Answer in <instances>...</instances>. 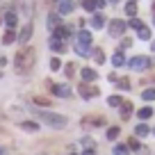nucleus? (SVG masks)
Instances as JSON below:
<instances>
[{"label":"nucleus","mask_w":155,"mask_h":155,"mask_svg":"<svg viewBox=\"0 0 155 155\" xmlns=\"http://www.w3.org/2000/svg\"><path fill=\"white\" fill-rule=\"evenodd\" d=\"M103 25H105V18H103V14H94V18H91V28H94V30H101Z\"/></svg>","instance_id":"obj_16"},{"label":"nucleus","mask_w":155,"mask_h":155,"mask_svg":"<svg viewBox=\"0 0 155 155\" xmlns=\"http://www.w3.org/2000/svg\"><path fill=\"white\" fill-rule=\"evenodd\" d=\"M112 64H114V66H123V64H126V57H123V53H121V50L112 55Z\"/></svg>","instance_id":"obj_18"},{"label":"nucleus","mask_w":155,"mask_h":155,"mask_svg":"<svg viewBox=\"0 0 155 155\" xmlns=\"http://www.w3.org/2000/svg\"><path fill=\"white\" fill-rule=\"evenodd\" d=\"M126 146H128V148H132V150H139V148H144V146H139V139H137V137H130Z\"/></svg>","instance_id":"obj_24"},{"label":"nucleus","mask_w":155,"mask_h":155,"mask_svg":"<svg viewBox=\"0 0 155 155\" xmlns=\"http://www.w3.org/2000/svg\"><path fill=\"white\" fill-rule=\"evenodd\" d=\"M91 55H94V59H96V64H103V62H105V53H103V48H94Z\"/></svg>","instance_id":"obj_21"},{"label":"nucleus","mask_w":155,"mask_h":155,"mask_svg":"<svg viewBox=\"0 0 155 155\" xmlns=\"http://www.w3.org/2000/svg\"><path fill=\"white\" fill-rule=\"evenodd\" d=\"M119 114H121L123 121H126V119H130V114H132V103H130V101H123V103H121V112H119Z\"/></svg>","instance_id":"obj_10"},{"label":"nucleus","mask_w":155,"mask_h":155,"mask_svg":"<svg viewBox=\"0 0 155 155\" xmlns=\"http://www.w3.org/2000/svg\"><path fill=\"white\" fill-rule=\"evenodd\" d=\"M0 155H2V148H0Z\"/></svg>","instance_id":"obj_43"},{"label":"nucleus","mask_w":155,"mask_h":155,"mask_svg":"<svg viewBox=\"0 0 155 155\" xmlns=\"http://www.w3.org/2000/svg\"><path fill=\"white\" fill-rule=\"evenodd\" d=\"M82 144L87 146V148H94V139H91V137H84V139H82Z\"/></svg>","instance_id":"obj_35"},{"label":"nucleus","mask_w":155,"mask_h":155,"mask_svg":"<svg viewBox=\"0 0 155 155\" xmlns=\"http://www.w3.org/2000/svg\"><path fill=\"white\" fill-rule=\"evenodd\" d=\"M91 41H94L91 32H89V30H80V34H78V39H75V53L87 57V55L91 53Z\"/></svg>","instance_id":"obj_2"},{"label":"nucleus","mask_w":155,"mask_h":155,"mask_svg":"<svg viewBox=\"0 0 155 155\" xmlns=\"http://www.w3.org/2000/svg\"><path fill=\"white\" fill-rule=\"evenodd\" d=\"M34 64V50L32 48H23L18 55L14 57V68L18 73H28Z\"/></svg>","instance_id":"obj_1"},{"label":"nucleus","mask_w":155,"mask_h":155,"mask_svg":"<svg viewBox=\"0 0 155 155\" xmlns=\"http://www.w3.org/2000/svg\"><path fill=\"white\" fill-rule=\"evenodd\" d=\"M126 14L135 18V14H137V2H128V5H126Z\"/></svg>","instance_id":"obj_27"},{"label":"nucleus","mask_w":155,"mask_h":155,"mask_svg":"<svg viewBox=\"0 0 155 155\" xmlns=\"http://www.w3.org/2000/svg\"><path fill=\"white\" fill-rule=\"evenodd\" d=\"M0 25H2V18H0Z\"/></svg>","instance_id":"obj_42"},{"label":"nucleus","mask_w":155,"mask_h":155,"mask_svg":"<svg viewBox=\"0 0 155 155\" xmlns=\"http://www.w3.org/2000/svg\"><path fill=\"white\" fill-rule=\"evenodd\" d=\"M50 68H53V71H57V68H59V59H57V57L50 59Z\"/></svg>","instance_id":"obj_34"},{"label":"nucleus","mask_w":155,"mask_h":155,"mask_svg":"<svg viewBox=\"0 0 155 155\" xmlns=\"http://www.w3.org/2000/svg\"><path fill=\"white\" fill-rule=\"evenodd\" d=\"M21 128H23V130H28V132H37V130H39V123H34V121H23V123H21Z\"/></svg>","instance_id":"obj_22"},{"label":"nucleus","mask_w":155,"mask_h":155,"mask_svg":"<svg viewBox=\"0 0 155 155\" xmlns=\"http://www.w3.org/2000/svg\"><path fill=\"white\" fill-rule=\"evenodd\" d=\"M80 5H82V9H84V12H94V9H96L94 0H80Z\"/></svg>","instance_id":"obj_26"},{"label":"nucleus","mask_w":155,"mask_h":155,"mask_svg":"<svg viewBox=\"0 0 155 155\" xmlns=\"http://www.w3.org/2000/svg\"><path fill=\"white\" fill-rule=\"evenodd\" d=\"M150 50H153V53H155V41H153V44H150Z\"/></svg>","instance_id":"obj_40"},{"label":"nucleus","mask_w":155,"mask_h":155,"mask_svg":"<svg viewBox=\"0 0 155 155\" xmlns=\"http://www.w3.org/2000/svg\"><path fill=\"white\" fill-rule=\"evenodd\" d=\"M153 135H155V128H153Z\"/></svg>","instance_id":"obj_44"},{"label":"nucleus","mask_w":155,"mask_h":155,"mask_svg":"<svg viewBox=\"0 0 155 155\" xmlns=\"http://www.w3.org/2000/svg\"><path fill=\"white\" fill-rule=\"evenodd\" d=\"M128 66H130L132 71H144V68L150 66V59L144 57V55H137V57H132L130 62H128Z\"/></svg>","instance_id":"obj_4"},{"label":"nucleus","mask_w":155,"mask_h":155,"mask_svg":"<svg viewBox=\"0 0 155 155\" xmlns=\"http://www.w3.org/2000/svg\"><path fill=\"white\" fill-rule=\"evenodd\" d=\"M130 46H132V41H130V39H126V41H121V50H123V48H130Z\"/></svg>","instance_id":"obj_38"},{"label":"nucleus","mask_w":155,"mask_h":155,"mask_svg":"<svg viewBox=\"0 0 155 155\" xmlns=\"http://www.w3.org/2000/svg\"><path fill=\"white\" fill-rule=\"evenodd\" d=\"M128 25H130V28H135V30H141V28H144V23H141L139 18H130V21H128Z\"/></svg>","instance_id":"obj_31"},{"label":"nucleus","mask_w":155,"mask_h":155,"mask_svg":"<svg viewBox=\"0 0 155 155\" xmlns=\"http://www.w3.org/2000/svg\"><path fill=\"white\" fill-rule=\"evenodd\" d=\"M57 2H62V0H57Z\"/></svg>","instance_id":"obj_45"},{"label":"nucleus","mask_w":155,"mask_h":155,"mask_svg":"<svg viewBox=\"0 0 155 155\" xmlns=\"http://www.w3.org/2000/svg\"><path fill=\"white\" fill-rule=\"evenodd\" d=\"M107 103H110V105L112 107H121V96H110V98H107Z\"/></svg>","instance_id":"obj_29"},{"label":"nucleus","mask_w":155,"mask_h":155,"mask_svg":"<svg viewBox=\"0 0 155 155\" xmlns=\"http://www.w3.org/2000/svg\"><path fill=\"white\" fill-rule=\"evenodd\" d=\"M137 116H139V121H146V119H150V116H153V107H141V110L137 112Z\"/></svg>","instance_id":"obj_17"},{"label":"nucleus","mask_w":155,"mask_h":155,"mask_svg":"<svg viewBox=\"0 0 155 155\" xmlns=\"http://www.w3.org/2000/svg\"><path fill=\"white\" fill-rule=\"evenodd\" d=\"M137 37H139V39H144V41H146V39H150V30L144 25L141 30H137Z\"/></svg>","instance_id":"obj_28"},{"label":"nucleus","mask_w":155,"mask_h":155,"mask_svg":"<svg viewBox=\"0 0 155 155\" xmlns=\"http://www.w3.org/2000/svg\"><path fill=\"white\" fill-rule=\"evenodd\" d=\"M73 32L71 25H59L57 30H53V39H59V41H64V39H68Z\"/></svg>","instance_id":"obj_7"},{"label":"nucleus","mask_w":155,"mask_h":155,"mask_svg":"<svg viewBox=\"0 0 155 155\" xmlns=\"http://www.w3.org/2000/svg\"><path fill=\"white\" fill-rule=\"evenodd\" d=\"M34 103H37V105H50V101L44 98V96H34Z\"/></svg>","instance_id":"obj_32"},{"label":"nucleus","mask_w":155,"mask_h":155,"mask_svg":"<svg viewBox=\"0 0 155 155\" xmlns=\"http://www.w3.org/2000/svg\"><path fill=\"white\" fill-rule=\"evenodd\" d=\"M73 71H75V66H73V64H66V66H64V73H66V78H71Z\"/></svg>","instance_id":"obj_33"},{"label":"nucleus","mask_w":155,"mask_h":155,"mask_svg":"<svg viewBox=\"0 0 155 155\" xmlns=\"http://www.w3.org/2000/svg\"><path fill=\"white\" fill-rule=\"evenodd\" d=\"M80 75H82V80H84V82H94V80H96V78H98V73L94 71V68H87V66H84Z\"/></svg>","instance_id":"obj_12"},{"label":"nucleus","mask_w":155,"mask_h":155,"mask_svg":"<svg viewBox=\"0 0 155 155\" xmlns=\"http://www.w3.org/2000/svg\"><path fill=\"white\" fill-rule=\"evenodd\" d=\"M126 28H128V23H126V21H121V18L110 21V34H112V37H121V34L126 32Z\"/></svg>","instance_id":"obj_5"},{"label":"nucleus","mask_w":155,"mask_h":155,"mask_svg":"<svg viewBox=\"0 0 155 155\" xmlns=\"http://www.w3.org/2000/svg\"><path fill=\"white\" fill-rule=\"evenodd\" d=\"M94 5H96V9H103V7H105V0H94Z\"/></svg>","instance_id":"obj_37"},{"label":"nucleus","mask_w":155,"mask_h":155,"mask_svg":"<svg viewBox=\"0 0 155 155\" xmlns=\"http://www.w3.org/2000/svg\"><path fill=\"white\" fill-rule=\"evenodd\" d=\"M14 41H16V34H14V30H7V32H5V37H2V44H5V46H12Z\"/></svg>","instance_id":"obj_19"},{"label":"nucleus","mask_w":155,"mask_h":155,"mask_svg":"<svg viewBox=\"0 0 155 155\" xmlns=\"http://www.w3.org/2000/svg\"><path fill=\"white\" fill-rule=\"evenodd\" d=\"M46 28H48V30H57L59 28V16L57 14H50L48 21H46Z\"/></svg>","instance_id":"obj_15"},{"label":"nucleus","mask_w":155,"mask_h":155,"mask_svg":"<svg viewBox=\"0 0 155 155\" xmlns=\"http://www.w3.org/2000/svg\"><path fill=\"white\" fill-rule=\"evenodd\" d=\"M2 23H5L9 30H14V28H16V14H14V12H7L5 18H2Z\"/></svg>","instance_id":"obj_14"},{"label":"nucleus","mask_w":155,"mask_h":155,"mask_svg":"<svg viewBox=\"0 0 155 155\" xmlns=\"http://www.w3.org/2000/svg\"><path fill=\"white\" fill-rule=\"evenodd\" d=\"M37 116H39V119H41L44 123L53 126V128H64V126L68 123V119H66V116L55 114V112H37Z\"/></svg>","instance_id":"obj_3"},{"label":"nucleus","mask_w":155,"mask_h":155,"mask_svg":"<svg viewBox=\"0 0 155 155\" xmlns=\"http://www.w3.org/2000/svg\"><path fill=\"white\" fill-rule=\"evenodd\" d=\"M148 132H150V128L146 126V123H139V126L135 128V135H137V137H146Z\"/></svg>","instance_id":"obj_20"},{"label":"nucleus","mask_w":155,"mask_h":155,"mask_svg":"<svg viewBox=\"0 0 155 155\" xmlns=\"http://www.w3.org/2000/svg\"><path fill=\"white\" fill-rule=\"evenodd\" d=\"M114 155H130V148L126 144H116L114 146Z\"/></svg>","instance_id":"obj_23"},{"label":"nucleus","mask_w":155,"mask_h":155,"mask_svg":"<svg viewBox=\"0 0 155 155\" xmlns=\"http://www.w3.org/2000/svg\"><path fill=\"white\" fill-rule=\"evenodd\" d=\"M78 91H80V96L82 98H94V96H98V89L96 87H87V84H80V87H78Z\"/></svg>","instance_id":"obj_8"},{"label":"nucleus","mask_w":155,"mask_h":155,"mask_svg":"<svg viewBox=\"0 0 155 155\" xmlns=\"http://www.w3.org/2000/svg\"><path fill=\"white\" fill-rule=\"evenodd\" d=\"M32 32H34V25H32V23H28L23 30H21L18 41H21V44H28V41H30V37H32Z\"/></svg>","instance_id":"obj_9"},{"label":"nucleus","mask_w":155,"mask_h":155,"mask_svg":"<svg viewBox=\"0 0 155 155\" xmlns=\"http://www.w3.org/2000/svg\"><path fill=\"white\" fill-rule=\"evenodd\" d=\"M48 46H50V50H55V53H64V50H66L64 41H59V39H50Z\"/></svg>","instance_id":"obj_13"},{"label":"nucleus","mask_w":155,"mask_h":155,"mask_svg":"<svg viewBox=\"0 0 155 155\" xmlns=\"http://www.w3.org/2000/svg\"><path fill=\"white\" fill-rule=\"evenodd\" d=\"M110 2H119V0H110Z\"/></svg>","instance_id":"obj_41"},{"label":"nucleus","mask_w":155,"mask_h":155,"mask_svg":"<svg viewBox=\"0 0 155 155\" xmlns=\"http://www.w3.org/2000/svg\"><path fill=\"white\" fill-rule=\"evenodd\" d=\"M48 89L53 94H57L59 98H68L71 96V87H68V84H53V82H48Z\"/></svg>","instance_id":"obj_6"},{"label":"nucleus","mask_w":155,"mask_h":155,"mask_svg":"<svg viewBox=\"0 0 155 155\" xmlns=\"http://www.w3.org/2000/svg\"><path fill=\"white\" fill-rule=\"evenodd\" d=\"M116 137H119V128H116V126H112L110 130H107V139H110V141H114Z\"/></svg>","instance_id":"obj_30"},{"label":"nucleus","mask_w":155,"mask_h":155,"mask_svg":"<svg viewBox=\"0 0 155 155\" xmlns=\"http://www.w3.org/2000/svg\"><path fill=\"white\" fill-rule=\"evenodd\" d=\"M73 9H75V2H73V0H62V2H59V14H71Z\"/></svg>","instance_id":"obj_11"},{"label":"nucleus","mask_w":155,"mask_h":155,"mask_svg":"<svg viewBox=\"0 0 155 155\" xmlns=\"http://www.w3.org/2000/svg\"><path fill=\"white\" fill-rule=\"evenodd\" d=\"M141 98H144V101H155V89L150 87V89H144V91H141Z\"/></svg>","instance_id":"obj_25"},{"label":"nucleus","mask_w":155,"mask_h":155,"mask_svg":"<svg viewBox=\"0 0 155 155\" xmlns=\"http://www.w3.org/2000/svg\"><path fill=\"white\" fill-rule=\"evenodd\" d=\"M82 155H96V150H94V148H84Z\"/></svg>","instance_id":"obj_39"},{"label":"nucleus","mask_w":155,"mask_h":155,"mask_svg":"<svg viewBox=\"0 0 155 155\" xmlns=\"http://www.w3.org/2000/svg\"><path fill=\"white\" fill-rule=\"evenodd\" d=\"M116 82H119V87H121V89H128V87H130V82H128V80H116Z\"/></svg>","instance_id":"obj_36"}]
</instances>
